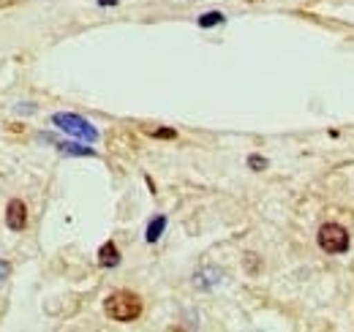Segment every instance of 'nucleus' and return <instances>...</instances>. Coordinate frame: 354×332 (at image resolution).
Segmentation results:
<instances>
[{
  "label": "nucleus",
  "instance_id": "1",
  "mask_svg": "<svg viewBox=\"0 0 354 332\" xmlns=\"http://www.w3.org/2000/svg\"><path fill=\"white\" fill-rule=\"evenodd\" d=\"M104 313L112 319V322H133L142 316V299L133 294V291H112L106 299H104Z\"/></svg>",
  "mask_w": 354,
  "mask_h": 332
},
{
  "label": "nucleus",
  "instance_id": "2",
  "mask_svg": "<svg viewBox=\"0 0 354 332\" xmlns=\"http://www.w3.org/2000/svg\"><path fill=\"white\" fill-rule=\"evenodd\" d=\"M52 125H57L60 131H66V133H71L74 139H82V142H95V139H98V131H95L85 118L71 115V112L55 115V118H52Z\"/></svg>",
  "mask_w": 354,
  "mask_h": 332
},
{
  "label": "nucleus",
  "instance_id": "3",
  "mask_svg": "<svg viewBox=\"0 0 354 332\" xmlns=\"http://www.w3.org/2000/svg\"><path fill=\"white\" fill-rule=\"evenodd\" d=\"M319 246L327 253H344L349 248V234L341 223H324L319 229Z\"/></svg>",
  "mask_w": 354,
  "mask_h": 332
},
{
  "label": "nucleus",
  "instance_id": "4",
  "mask_svg": "<svg viewBox=\"0 0 354 332\" xmlns=\"http://www.w3.org/2000/svg\"><path fill=\"white\" fill-rule=\"evenodd\" d=\"M6 223H8L11 232H22L28 226V208H25V202H19V199H11L8 202V208H6Z\"/></svg>",
  "mask_w": 354,
  "mask_h": 332
},
{
  "label": "nucleus",
  "instance_id": "5",
  "mask_svg": "<svg viewBox=\"0 0 354 332\" xmlns=\"http://www.w3.org/2000/svg\"><path fill=\"white\" fill-rule=\"evenodd\" d=\"M44 142H52L63 156H95V150L93 147H82V145H77V142H57V139H52V136H41Z\"/></svg>",
  "mask_w": 354,
  "mask_h": 332
},
{
  "label": "nucleus",
  "instance_id": "6",
  "mask_svg": "<svg viewBox=\"0 0 354 332\" xmlns=\"http://www.w3.org/2000/svg\"><path fill=\"white\" fill-rule=\"evenodd\" d=\"M98 264L101 267H118L120 264V250H118L115 243H104L98 248Z\"/></svg>",
  "mask_w": 354,
  "mask_h": 332
},
{
  "label": "nucleus",
  "instance_id": "7",
  "mask_svg": "<svg viewBox=\"0 0 354 332\" xmlns=\"http://www.w3.org/2000/svg\"><path fill=\"white\" fill-rule=\"evenodd\" d=\"M164 229H167V218L164 215H156L150 221V226H147V243H158V237L164 234Z\"/></svg>",
  "mask_w": 354,
  "mask_h": 332
},
{
  "label": "nucleus",
  "instance_id": "8",
  "mask_svg": "<svg viewBox=\"0 0 354 332\" xmlns=\"http://www.w3.org/2000/svg\"><path fill=\"white\" fill-rule=\"evenodd\" d=\"M221 22H223L221 11H207V14L199 17V25H202V28H213V25H221Z\"/></svg>",
  "mask_w": 354,
  "mask_h": 332
},
{
  "label": "nucleus",
  "instance_id": "9",
  "mask_svg": "<svg viewBox=\"0 0 354 332\" xmlns=\"http://www.w3.org/2000/svg\"><path fill=\"white\" fill-rule=\"evenodd\" d=\"M248 166L257 169V172H262V169H267V158H262V156H251V158H248Z\"/></svg>",
  "mask_w": 354,
  "mask_h": 332
},
{
  "label": "nucleus",
  "instance_id": "10",
  "mask_svg": "<svg viewBox=\"0 0 354 332\" xmlns=\"http://www.w3.org/2000/svg\"><path fill=\"white\" fill-rule=\"evenodd\" d=\"M153 136H158V139H175V131L172 128H158V131H150Z\"/></svg>",
  "mask_w": 354,
  "mask_h": 332
},
{
  "label": "nucleus",
  "instance_id": "11",
  "mask_svg": "<svg viewBox=\"0 0 354 332\" xmlns=\"http://www.w3.org/2000/svg\"><path fill=\"white\" fill-rule=\"evenodd\" d=\"M8 273H11L8 261H3V259H0V281H3V278H8Z\"/></svg>",
  "mask_w": 354,
  "mask_h": 332
},
{
  "label": "nucleus",
  "instance_id": "12",
  "mask_svg": "<svg viewBox=\"0 0 354 332\" xmlns=\"http://www.w3.org/2000/svg\"><path fill=\"white\" fill-rule=\"evenodd\" d=\"M98 3H101V6H115L118 0H98Z\"/></svg>",
  "mask_w": 354,
  "mask_h": 332
}]
</instances>
